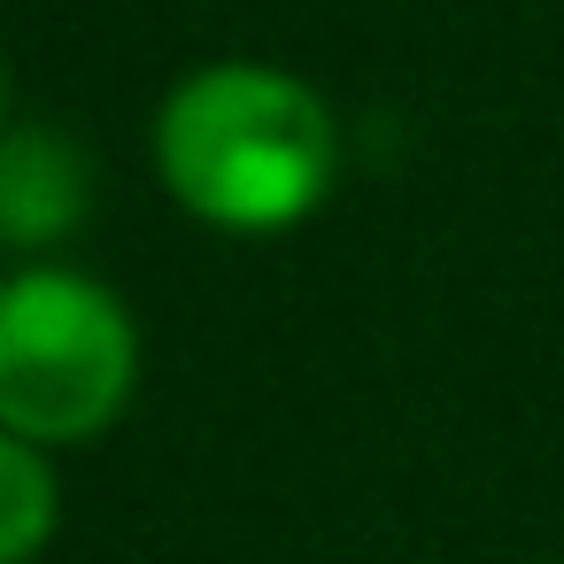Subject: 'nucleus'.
<instances>
[{"label":"nucleus","mask_w":564,"mask_h":564,"mask_svg":"<svg viewBox=\"0 0 564 564\" xmlns=\"http://www.w3.org/2000/svg\"><path fill=\"white\" fill-rule=\"evenodd\" d=\"M94 217V155L70 132L9 124L0 132V248L47 256Z\"/></svg>","instance_id":"7ed1b4c3"},{"label":"nucleus","mask_w":564,"mask_h":564,"mask_svg":"<svg viewBox=\"0 0 564 564\" xmlns=\"http://www.w3.org/2000/svg\"><path fill=\"white\" fill-rule=\"evenodd\" d=\"M63 525V479L40 441L0 425V564H32Z\"/></svg>","instance_id":"20e7f679"},{"label":"nucleus","mask_w":564,"mask_h":564,"mask_svg":"<svg viewBox=\"0 0 564 564\" xmlns=\"http://www.w3.org/2000/svg\"><path fill=\"white\" fill-rule=\"evenodd\" d=\"M155 178L163 194L232 240L294 232L325 209L340 178V124L325 94L279 63H202L155 109Z\"/></svg>","instance_id":"f257e3e1"},{"label":"nucleus","mask_w":564,"mask_h":564,"mask_svg":"<svg viewBox=\"0 0 564 564\" xmlns=\"http://www.w3.org/2000/svg\"><path fill=\"white\" fill-rule=\"evenodd\" d=\"M140 387V325L117 286L70 263H24L0 279V425L78 448L101 441Z\"/></svg>","instance_id":"f03ea898"},{"label":"nucleus","mask_w":564,"mask_h":564,"mask_svg":"<svg viewBox=\"0 0 564 564\" xmlns=\"http://www.w3.org/2000/svg\"><path fill=\"white\" fill-rule=\"evenodd\" d=\"M0 132H9V55H0Z\"/></svg>","instance_id":"39448f33"}]
</instances>
